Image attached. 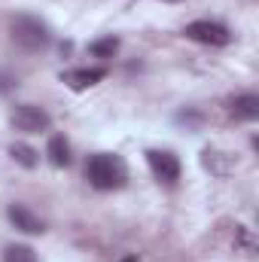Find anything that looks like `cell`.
<instances>
[{
	"mask_svg": "<svg viewBox=\"0 0 259 262\" xmlns=\"http://www.w3.org/2000/svg\"><path fill=\"white\" fill-rule=\"evenodd\" d=\"M146 165L159 183H177L180 180V159L168 149H146Z\"/></svg>",
	"mask_w": 259,
	"mask_h": 262,
	"instance_id": "5b68a950",
	"label": "cell"
},
{
	"mask_svg": "<svg viewBox=\"0 0 259 262\" xmlns=\"http://www.w3.org/2000/svg\"><path fill=\"white\" fill-rule=\"evenodd\" d=\"M201 165L213 177H229L235 171V156L226 152V149H217V146H204L201 149Z\"/></svg>",
	"mask_w": 259,
	"mask_h": 262,
	"instance_id": "ba28073f",
	"label": "cell"
},
{
	"mask_svg": "<svg viewBox=\"0 0 259 262\" xmlns=\"http://www.w3.org/2000/svg\"><path fill=\"white\" fill-rule=\"evenodd\" d=\"M165 3H180V0H165Z\"/></svg>",
	"mask_w": 259,
	"mask_h": 262,
	"instance_id": "2e32d148",
	"label": "cell"
},
{
	"mask_svg": "<svg viewBox=\"0 0 259 262\" xmlns=\"http://www.w3.org/2000/svg\"><path fill=\"white\" fill-rule=\"evenodd\" d=\"M46 156L55 168H67L70 165V143H67L64 134H52L49 143H46Z\"/></svg>",
	"mask_w": 259,
	"mask_h": 262,
	"instance_id": "30bf717a",
	"label": "cell"
},
{
	"mask_svg": "<svg viewBox=\"0 0 259 262\" xmlns=\"http://www.w3.org/2000/svg\"><path fill=\"white\" fill-rule=\"evenodd\" d=\"M229 113H232L238 122H253V119H259V95H253V92L235 95V98L229 101Z\"/></svg>",
	"mask_w": 259,
	"mask_h": 262,
	"instance_id": "9c48e42d",
	"label": "cell"
},
{
	"mask_svg": "<svg viewBox=\"0 0 259 262\" xmlns=\"http://www.w3.org/2000/svg\"><path fill=\"white\" fill-rule=\"evenodd\" d=\"M6 216H9V223L18 229V232H25V235H43L46 232V226H43V220L28 207V204H9L6 207Z\"/></svg>",
	"mask_w": 259,
	"mask_h": 262,
	"instance_id": "8992f818",
	"label": "cell"
},
{
	"mask_svg": "<svg viewBox=\"0 0 259 262\" xmlns=\"http://www.w3.org/2000/svg\"><path fill=\"white\" fill-rule=\"evenodd\" d=\"M9 31H12V43L25 52H43L52 43L49 25L37 15H15L9 21Z\"/></svg>",
	"mask_w": 259,
	"mask_h": 262,
	"instance_id": "7a4b0ae2",
	"label": "cell"
},
{
	"mask_svg": "<svg viewBox=\"0 0 259 262\" xmlns=\"http://www.w3.org/2000/svg\"><path fill=\"white\" fill-rule=\"evenodd\" d=\"M89 52H92L95 58H113V55L119 52V37L107 34V37H101V40L89 43Z\"/></svg>",
	"mask_w": 259,
	"mask_h": 262,
	"instance_id": "7c38bea8",
	"label": "cell"
},
{
	"mask_svg": "<svg viewBox=\"0 0 259 262\" xmlns=\"http://www.w3.org/2000/svg\"><path fill=\"white\" fill-rule=\"evenodd\" d=\"M9 156H12L21 168H28V171H34V168L40 165V152H37L34 146H28V143H12V146H9Z\"/></svg>",
	"mask_w": 259,
	"mask_h": 262,
	"instance_id": "8fae6325",
	"label": "cell"
},
{
	"mask_svg": "<svg viewBox=\"0 0 259 262\" xmlns=\"http://www.w3.org/2000/svg\"><path fill=\"white\" fill-rule=\"evenodd\" d=\"M9 122L15 125V131H25V134H40V131H49L52 125V116L37 107V104H18L9 116Z\"/></svg>",
	"mask_w": 259,
	"mask_h": 262,
	"instance_id": "277c9868",
	"label": "cell"
},
{
	"mask_svg": "<svg viewBox=\"0 0 259 262\" xmlns=\"http://www.w3.org/2000/svg\"><path fill=\"white\" fill-rule=\"evenodd\" d=\"M9 89H15V76L6 73V70H0V95H6Z\"/></svg>",
	"mask_w": 259,
	"mask_h": 262,
	"instance_id": "9a60e30c",
	"label": "cell"
},
{
	"mask_svg": "<svg viewBox=\"0 0 259 262\" xmlns=\"http://www.w3.org/2000/svg\"><path fill=\"white\" fill-rule=\"evenodd\" d=\"M85 180L95 189H101V192H113V189L125 186V180H128L125 159L116 156V152H95V156H89V162H85Z\"/></svg>",
	"mask_w": 259,
	"mask_h": 262,
	"instance_id": "6da1fadb",
	"label": "cell"
},
{
	"mask_svg": "<svg viewBox=\"0 0 259 262\" xmlns=\"http://www.w3.org/2000/svg\"><path fill=\"white\" fill-rule=\"evenodd\" d=\"M235 250L244 253V256H253L256 253V235H253V229H247V226H238L235 229Z\"/></svg>",
	"mask_w": 259,
	"mask_h": 262,
	"instance_id": "5bb4252c",
	"label": "cell"
},
{
	"mask_svg": "<svg viewBox=\"0 0 259 262\" xmlns=\"http://www.w3.org/2000/svg\"><path fill=\"white\" fill-rule=\"evenodd\" d=\"M183 34L201 43V46H229L232 43V31L223 25V21H210V18H198V21H189L183 28Z\"/></svg>",
	"mask_w": 259,
	"mask_h": 262,
	"instance_id": "3957f363",
	"label": "cell"
},
{
	"mask_svg": "<svg viewBox=\"0 0 259 262\" xmlns=\"http://www.w3.org/2000/svg\"><path fill=\"white\" fill-rule=\"evenodd\" d=\"M3 262H40L37 250L28 244H6L3 247Z\"/></svg>",
	"mask_w": 259,
	"mask_h": 262,
	"instance_id": "4fadbf2b",
	"label": "cell"
},
{
	"mask_svg": "<svg viewBox=\"0 0 259 262\" xmlns=\"http://www.w3.org/2000/svg\"><path fill=\"white\" fill-rule=\"evenodd\" d=\"M104 76H107V67H73V70L61 73V82L67 89H73V92H82V89L98 85Z\"/></svg>",
	"mask_w": 259,
	"mask_h": 262,
	"instance_id": "52a82bcc",
	"label": "cell"
}]
</instances>
